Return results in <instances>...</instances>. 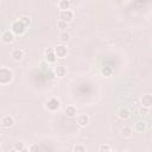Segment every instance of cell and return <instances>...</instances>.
<instances>
[{
    "label": "cell",
    "mask_w": 152,
    "mask_h": 152,
    "mask_svg": "<svg viewBox=\"0 0 152 152\" xmlns=\"http://www.w3.org/2000/svg\"><path fill=\"white\" fill-rule=\"evenodd\" d=\"M13 80V71L6 66H2L0 69V84L5 86L8 84Z\"/></svg>",
    "instance_id": "1"
},
{
    "label": "cell",
    "mask_w": 152,
    "mask_h": 152,
    "mask_svg": "<svg viewBox=\"0 0 152 152\" xmlns=\"http://www.w3.org/2000/svg\"><path fill=\"white\" fill-rule=\"evenodd\" d=\"M26 28H27V27H26L20 20H15V21H13V23L11 24V31H12L14 34H18V36L24 34L25 31H26Z\"/></svg>",
    "instance_id": "2"
},
{
    "label": "cell",
    "mask_w": 152,
    "mask_h": 152,
    "mask_svg": "<svg viewBox=\"0 0 152 152\" xmlns=\"http://www.w3.org/2000/svg\"><path fill=\"white\" fill-rule=\"evenodd\" d=\"M45 108L50 112H57L61 108V101L57 97H50L46 103H45Z\"/></svg>",
    "instance_id": "3"
},
{
    "label": "cell",
    "mask_w": 152,
    "mask_h": 152,
    "mask_svg": "<svg viewBox=\"0 0 152 152\" xmlns=\"http://www.w3.org/2000/svg\"><path fill=\"white\" fill-rule=\"evenodd\" d=\"M44 57L46 59V62L49 63H55L57 59L56 52H55V48H48L44 50Z\"/></svg>",
    "instance_id": "4"
},
{
    "label": "cell",
    "mask_w": 152,
    "mask_h": 152,
    "mask_svg": "<svg viewBox=\"0 0 152 152\" xmlns=\"http://www.w3.org/2000/svg\"><path fill=\"white\" fill-rule=\"evenodd\" d=\"M59 20H63L65 23H71L74 20V12L71 10H65V11H61L59 13Z\"/></svg>",
    "instance_id": "5"
},
{
    "label": "cell",
    "mask_w": 152,
    "mask_h": 152,
    "mask_svg": "<svg viewBox=\"0 0 152 152\" xmlns=\"http://www.w3.org/2000/svg\"><path fill=\"white\" fill-rule=\"evenodd\" d=\"M13 40H14V33L11 30H7V31L2 32V34H1V42L2 43L11 44V43H13Z\"/></svg>",
    "instance_id": "6"
},
{
    "label": "cell",
    "mask_w": 152,
    "mask_h": 152,
    "mask_svg": "<svg viewBox=\"0 0 152 152\" xmlns=\"http://www.w3.org/2000/svg\"><path fill=\"white\" fill-rule=\"evenodd\" d=\"M55 52H56L57 58H65L68 55V48L64 44H59L55 48Z\"/></svg>",
    "instance_id": "7"
},
{
    "label": "cell",
    "mask_w": 152,
    "mask_h": 152,
    "mask_svg": "<svg viewBox=\"0 0 152 152\" xmlns=\"http://www.w3.org/2000/svg\"><path fill=\"white\" fill-rule=\"evenodd\" d=\"M14 125V119L12 115H5L1 118V126L4 128H10Z\"/></svg>",
    "instance_id": "8"
},
{
    "label": "cell",
    "mask_w": 152,
    "mask_h": 152,
    "mask_svg": "<svg viewBox=\"0 0 152 152\" xmlns=\"http://www.w3.org/2000/svg\"><path fill=\"white\" fill-rule=\"evenodd\" d=\"M76 124L80 126V127H86L88 124H89V116L87 114H80L77 115L76 118Z\"/></svg>",
    "instance_id": "9"
},
{
    "label": "cell",
    "mask_w": 152,
    "mask_h": 152,
    "mask_svg": "<svg viewBox=\"0 0 152 152\" xmlns=\"http://www.w3.org/2000/svg\"><path fill=\"white\" fill-rule=\"evenodd\" d=\"M118 118L121 119V120H127L131 118V110L126 107H122L118 110Z\"/></svg>",
    "instance_id": "10"
},
{
    "label": "cell",
    "mask_w": 152,
    "mask_h": 152,
    "mask_svg": "<svg viewBox=\"0 0 152 152\" xmlns=\"http://www.w3.org/2000/svg\"><path fill=\"white\" fill-rule=\"evenodd\" d=\"M140 104L145 107H152V95L151 94H145L140 99Z\"/></svg>",
    "instance_id": "11"
},
{
    "label": "cell",
    "mask_w": 152,
    "mask_h": 152,
    "mask_svg": "<svg viewBox=\"0 0 152 152\" xmlns=\"http://www.w3.org/2000/svg\"><path fill=\"white\" fill-rule=\"evenodd\" d=\"M11 57H12L14 61H21L23 57H24V51H23L21 49H19V48L13 49L12 52H11Z\"/></svg>",
    "instance_id": "12"
},
{
    "label": "cell",
    "mask_w": 152,
    "mask_h": 152,
    "mask_svg": "<svg viewBox=\"0 0 152 152\" xmlns=\"http://www.w3.org/2000/svg\"><path fill=\"white\" fill-rule=\"evenodd\" d=\"M53 72H55V76L57 77H64L66 75V68L64 65H57L55 66Z\"/></svg>",
    "instance_id": "13"
},
{
    "label": "cell",
    "mask_w": 152,
    "mask_h": 152,
    "mask_svg": "<svg viewBox=\"0 0 152 152\" xmlns=\"http://www.w3.org/2000/svg\"><path fill=\"white\" fill-rule=\"evenodd\" d=\"M120 133H121V137H124V138H126V139H129V138H132V135H133V129H132L131 127H128V126H125V127L121 128Z\"/></svg>",
    "instance_id": "14"
},
{
    "label": "cell",
    "mask_w": 152,
    "mask_h": 152,
    "mask_svg": "<svg viewBox=\"0 0 152 152\" xmlns=\"http://www.w3.org/2000/svg\"><path fill=\"white\" fill-rule=\"evenodd\" d=\"M65 114H66V116H69V118H75L76 114H77L76 107H74V106H68V107L65 108Z\"/></svg>",
    "instance_id": "15"
},
{
    "label": "cell",
    "mask_w": 152,
    "mask_h": 152,
    "mask_svg": "<svg viewBox=\"0 0 152 152\" xmlns=\"http://www.w3.org/2000/svg\"><path fill=\"white\" fill-rule=\"evenodd\" d=\"M26 150H28V148H26V147H25L24 142H14V145H13V148H12L11 151L23 152V151H26Z\"/></svg>",
    "instance_id": "16"
},
{
    "label": "cell",
    "mask_w": 152,
    "mask_h": 152,
    "mask_svg": "<svg viewBox=\"0 0 152 152\" xmlns=\"http://www.w3.org/2000/svg\"><path fill=\"white\" fill-rule=\"evenodd\" d=\"M101 74H102V76H104V77H109V76H112V74H113V69H112L110 66H108V65L102 66V68H101Z\"/></svg>",
    "instance_id": "17"
},
{
    "label": "cell",
    "mask_w": 152,
    "mask_h": 152,
    "mask_svg": "<svg viewBox=\"0 0 152 152\" xmlns=\"http://www.w3.org/2000/svg\"><path fill=\"white\" fill-rule=\"evenodd\" d=\"M58 7L61 11H65V10H70V1L69 0H61L58 2Z\"/></svg>",
    "instance_id": "18"
},
{
    "label": "cell",
    "mask_w": 152,
    "mask_h": 152,
    "mask_svg": "<svg viewBox=\"0 0 152 152\" xmlns=\"http://www.w3.org/2000/svg\"><path fill=\"white\" fill-rule=\"evenodd\" d=\"M146 129V122L145 121H138L137 124H135V131L137 132H144Z\"/></svg>",
    "instance_id": "19"
},
{
    "label": "cell",
    "mask_w": 152,
    "mask_h": 152,
    "mask_svg": "<svg viewBox=\"0 0 152 152\" xmlns=\"http://www.w3.org/2000/svg\"><path fill=\"white\" fill-rule=\"evenodd\" d=\"M59 40H61L62 43H68V42L70 40V34H69L68 32H65V31L61 32V34H59Z\"/></svg>",
    "instance_id": "20"
},
{
    "label": "cell",
    "mask_w": 152,
    "mask_h": 152,
    "mask_svg": "<svg viewBox=\"0 0 152 152\" xmlns=\"http://www.w3.org/2000/svg\"><path fill=\"white\" fill-rule=\"evenodd\" d=\"M88 148L84 146V145H82V144H78V145H75L74 147H72V151L74 152H86Z\"/></svg>",
    "instance_id": "21"
},
{
    "label": "cell",
    "mask_w": 152,
    "mask_h": 152,
    "mask_svg": "<svg viewBox=\"0 0 152 152\" xmlns=\"http://www.w3.org/2000/svg\"><path fill=\"white\" fill-rule=\"evenodd\" d=\"M26 27H28L30 25H31V19H30V17H26V15H24V17H21L20 19H19Z\"/></svg>",
    "instance_id": "22"
},
{
    "label": "cell",
    "mask_w": 152,
    "mask_h": 152,
    "mask_svg": "<svg viewBox=\"0 0 152 152\" xmlns=\"http://www.w3.org/2000/svg\"><path fill=\"white\" fill-rule=\"evenodd\" d=\"M148 113H150V108H148V107L141 106V107L139 108V115H142V116H145V115H147Z\"/></svg>",
    "instance_id": "23"
},
{
    "label": "cell",
    "mask_w": 152,
    "mask_h": 152,
    "mask_svg": "<svg viewBox=\"0 0 152 152\" xmlns=\"http://www.w3.org/2000/svg\"><path fill=\"white\" fill-rule=\"evenodd\" d=\"M57 27L61 28V30H64V28L68 27V23H65V21H63V20H58V23H57Z\"/></svg>",
    "instance_id": "24"
},
{
    "label": "cell",
    "mask_w": 152,
    "mask_h": 152,
    "mask_svg": "<svg viewBox=\"0 0 152 152\" xmlns=\"http://www.w3.org/2000/svg\"><path fill=\"white\" fill-rule=\"evenodd\" d=\"M110 150H112V147L107 144H102L99 146V151H110Z\"/></svg>",
    "instance_id": "25"
},
{
    "label": "cell",
    "mask_w": 152,
    "mask_h": 152,
    "mask_svg": "<svg viewBox=\"0 0 152 152\" xmlns=\"http://www.w3.org/2000/svg\"><path fill=\"white\" fill-rule=\"evenodd\" d=\"M37 150H38V146L37 145H31L28 147V151H37Z\"/></svg>",
    "instance_id": "26"
}]
</instances>
